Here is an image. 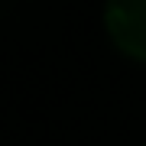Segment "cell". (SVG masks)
Here are the masks:
<instances>
[{
  "instance_id": "obj_1",
  "label": "cell",
  "mask_w": 146,
  "mask_h": 146,
  "mask_svg": "<svg viewBox=\"0 0 146 146\" xmlns=\"http://www.w3.org/2000/svg\"><path fill=\"white\" fill-rule=\"evenodd\" d=\"M104 23L120 52L146 62V0H117L107 3Z\"/></svg>"
}]
</instances>
